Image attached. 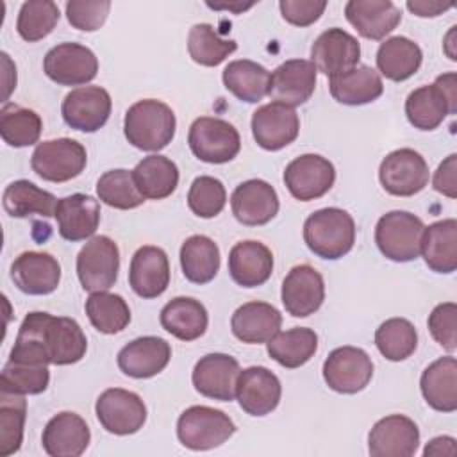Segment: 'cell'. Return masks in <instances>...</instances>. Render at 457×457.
I'll return each instance as SVG.
<instances>
[{"instance_id":"6da1fadb","label":"cell","mask_w":457,"mask_h":457,"mask_svg":"<svg viewBox=\"0 0 457 457\" xmlns=\"http://www.w3.org/2000/svg\"><path fill=\"white\" fill-rule=\"evenodd\" d=\"M16 341L39 346L52 364L66 366L79 362L87 350V339L73 318L50 312H29L18 330Z\"/></svg>"},{"instance_id":"7a4b0ae2","label":"cell","mask_w":457,"mask_h":457,"mask_svg":"<svg viewBox=\"0 0 457 457\" xmlns=\"http://www.w3.org/2000/svg\"><path fill=\"white\" fill-rule=\"evenodd\" d=\"M177 120L170 105L161 100L145 98L132 104L123 120L127 141L145 152H159L175 136Z\"/></svg>"},{"instance_id":"3957f363","label":"cell","mask_w":457,"mask_h":457,"mask_svg":"<svg viewBox=\"0 0 457 457\" xmlns=\"http://www.w3.org/2000/svg\"><path fill=\"white\" fill-rule=\"evenodd\" d=\"M303 241L314 255L336 261L353 248L355 221L339 207L314 211L303 223Z\"/></svg>"},{"instance_id":"277c9868","label":"cell","mask_w":457,"mask_h":457,"mask_svg":"<svg viewBox=\"0 0 457 457\" xmlns=\"http://www.w3.org/2000/svg\"><path fill=\"white\" fill-rule=\"evenodd\" d=\"M457 111V75H439L434 84L421 86L409 93L405 114L409 123L420 130L437 129L448 114Z\"/></svg>"},{"instance_id":"5b68a950","label":"cell","mask_w":457,"mask_h":457,"mask_svg":"<svg viewBox=\"0 0 457 457\" xmlns=\"http://www.w3.org/2000/svg\"><path fill=\"white\" fill-rule=\"evenodd\" d=\"M425 225L421 218L407 211H391L378 218L375 243L384 257L395 262H409L420 257Z\"/></svg>"},{"instance_id":"8992f818","label":"cell","mask_w":457,"mask_h":457,"mask_svg":"<svg viewBox=\"0 0 457 457\" xmlns=\"http://www.w3.org/2000/svg\"><path fill=\"white\" fill-rule=\"evenodd\" d=\"M234 432L236 425L228 414L207 405L187 407L177 421L179 441L196 452L221 446Z\"/></svg>"},{"instance_id":"52a82bcc","label":"cell","mask_w":457,"mask_h":457,"mask_svg":"<svg viewBox=\"0 0 457 457\" xmlns=\"http://www.w3.org/2000/svg\"><path fill=\"white\" fill-rule=\"evenodd\" d=\"M187 143L195 157L209 164L228 162L241 150V137L236 127L212 116H202L191 123Z\"/></svg>"},{"instance_id":"ba28073f","label":"cell","mask_w":457,"mask_h":457,"mask_svg":"<svg viewBox=\"0 0 457 457\" xmlns=\"http://www.w3.org/2000/svg\"><path fill=\"white\" fill-rule=\"evenodd\" d=\"M86 162V148L70 137L43 141L34 148L30 157L34 173L48 182H66L79 177Z\"/></svg>"},{"instance_id":"9c48e42d","label":"cell","mask_w":457,"mask_h":457,"mask_svg":"<svg viewBox=\"0 0 457 457\" xmlns=\"http://www.w3.org/2000/svg\"><path fill=\"white\" fill-rule=\"evenodd\" d=\"M120 271L118 245L107 236L91 237L77 255V277L86 291L98 293L114 286Z\"/></svg>"},{"instance_id":"30bf717a","label":"cell","mask_w":457,"mask_h":457,"mask_svg":"<svg viewBox=\"0 0 457 457\" xmlns=\"http://www.w3.org/2000/svg\"><path fill=\"white\" fill-rule=\"evenodd\" d=\"M95 412L100 425L116 436L136 434L146 421V405L141 396L121 387H111L100 393Z\"/></svg>"},{"instance_id":"8fae6325","label":"cell","mask_w":457,"mask_h":457,"mask_svg":"<svg viewBox=\"0 0 457 457\" xmlns=\"http://www.w3.org/2000/svg\"><path fill=\"white\" fill-rule=\"evenodd\" d=\"M428 164L412 148H398L387 154L378 168L382 187L395 196H412L428 184Z\"/></svg>"},{"instance_id":"7c38bea8","label":"cell","mask_w":457,"mask_h":457,"mask_svg":"<svg viewBox=\"0 0 457 457\" xmlns=\"http://www.w3.org/2000/svg\"><path fill=\"white\" fill-rule=\"evenodd\" d=\"M373 377L370 355L357 346H339L328 353L323 362V378L327 386L343 395L362 391Z\"/></svg>"},{"instance_id":"4fadbf2b","label":"cell","mask_w":457,"mask_h":457,"mask_svg":"<svg viewBox=\"0 0 457 457\" xmlns=\"http://www.w3.org/2000/svg\"><path fill=\"white\" fill-rule=\"evenodd\" d=\"M43 71L59 86H80L98 73V59L80 43H61L50 48L43 59Z\"/></svg>"},{"instance_id":"5bb4252c","label":"cell","mask_w":457,"mask_h":457,"mask_svg":"<svg viewBox=\"0 0 457 457\" xmlns=\"http://www.w3.org/2000/svg\"><path fill=\"white\" fill-rule=\"evenodd\" d=\"M334 180V164L318 154H303L293 159L284 170V184L291 196L300 202L323 196L330 191Z\"/></svg>"},{"instance_id":"9a60e30c","label":"cell","mask_w":457,"mask_h":457,"mask_svg":"<svg viewBox=\"0 0 457 457\" xmlns=\"http://www.w3.org/2000/svg\"><path fill=\"white\" fill-rule=\"evenodd\" d=\"M300 132V118L295 107L280 102L261 105L252 114V134L255 143L270 152L291 145Z\"/></svg>"},{"instance_id":"2e32d148","label":"cell","mask_w":457,"mask_h":457,"mask_svg":"<svg viewBox=\"0 0 457 457\" xmlns=\"http://www.w3.org/2000/svg\"><path fill=\"white\" fill-rule=\"evenodd\" d=\"M111 107V95L104 87L82 86L64 96L61 112L68 127L80 132H96L107 123Z\"/></svg>"},{"instance_id":"e0dca14e","label":"cell","mask_w":457,"mask_h":457,"mask_svg":"<svg viewBox=\"0 0 457 457\" xmlns=\"http://www.w3.org/2000/svg\"><path fill=\"white\" fill-rule=\"evenodd\" d=\"M418 446L420 428L403 414L378 420L368 434V452L371 457H411Z\"/></svg>"},{"instance_id":"ac0fdd59","label":"cell","mask_w":457,"mask_h":457,"mask_svg":"<svg viewBox=\"0 0 457 457\" xmlns=\"http://www.w3.org/2000/svg\"><path fill=\"white\" fill-rule=\"evenodd\" d=\"M361 45L359 41L339 27L321 32L311 48V62L316 71L327 77H336L359 64Z\"/></svg>"},{"instance_id":"d6986e66","label":"cell","mask_w":457,"mask_h":457,"mask_svg":"<svg viewBox=\"0 0 457 457\" xmlns=\"http://www.w3.org/2000/svg\"><path fill=\"white\" fill-rule=\"evenodd\" d=\"M239 362L227 353H207L193 368L195 389L212 400L230 402L236 396Z\"/></svg>"},{"instance_id":"ffe728a7","label":"cell","mask_w":457,"mask_h":457,"mask_svg":"<svg viewBox=\"0 0 457 457\" xmlns=\"http://www.w3.org/2000/svg\"><path fill=\"white\" fill-rule=\"evenodd\" d=\"M280 296L287 314L307 318L314 314L325 300L323 277L312 266L298 264L286 275Z\"/></svg>"},{"instance_id":"44dd1931","label":"cell","mask_w":457,"mask_h":457,"mask_svg":"<svg viewBox=\"0 0 457 457\" xmlns=\"http://www.w3.org/2000/svg\"><path fill=\"white\" fill-rule=\"evenodd\" d=\"M282 395L278 377L264 366H250L239 371L236 398L250 416H266L277 409Z\"/></svg>"},{"instance_id":"7402d4cb","label":"cell","mask_w":457,"mask_h":457,"mask_svg":"<svg viewBox=\"0 0 457 457\" xmlns=\"http://www.w3.org/2000/svg\"><path fill=\"white\" fill-rule=\"evenodd\" d=\"M278 205L275 187L261 179L241 182L230 196L234 218L246 227L266 225L277 216Z\"/></svg>"},{"instance_id":"603a6c76","label":"cell","mask_w":457,"mask_h":457,"mask_svg":"<svg viewBox=\"0 0 457 457\" xmlns=\"http://www.w3.org/2000/svg\"><path fill=\"white\" fill-rule=\"evenodd\" d=\"M91 432L77 412L62 411L50 418L43 428L41 445L50 457H79L89 446Z\"/></svg>"},{"instance_id":"cb8c5ba5","label":"cell","mask_w":457,"mask_h":457,"mask_svg":"<svg viewBox=\"0 0 457 457\" xmlns=\"http://www.w3.org/2000/svg\"><path fill=\"white\" fill-rule=\"evenodd\" d=\"M316 87V68L307 59H289L270 77L268 95L273 102L296 107L305 104Z\"/></svg>"},{"instance_id":"d4e9b609","label":"cell","mask_w":457,"mask_h":457,"mask_svg":"<svg viewBox=\"0 0 457 457\" xmlns=\"http://www.w3.org/2000/svg\"><path fill=\"white\" fill-rule=\"evenodd\" d=\"M11 280L27 295H50L61 282V266L46 252H23L11 264Z\"/></svg>"},{"instance_id":"484cf974","label":"cell","mask_w":457,"mask_h":457,"mask_svg":"<svg viewBox=\"0 0 457 457\" xmlns=\"http://www.w3.org/2000/svg\"><path fill=\"white\" fill-rule=\"evenodd\" d=\"M129 284L141 298L161 296L170 284L168 255L159 246H141L136 250L129 268Z\"/></svg>"},{"instance_id":"4316f807","label":"cell","mask_w":457,"mask_h":457,"mask_svg":"<svg viewBox=\"0 0 457 457\" xmlns=\"http://www.w3.org/2000/svg\"><path fill=\"white\" fill-rule=\"evenodd\" d=\"M171 357V346L157 336H143L118 352V368L132 378H150L161 373Z\"/></svg>"},{"instance_id":"83f0119b","label":"cell","mask_w":457,"mask_h":457,"mask_svg":"<svg viewBox=\"0 0 457 457\" xmlns=\"http://www.w3.org/2000/svg\"><path fill=\"white\" fill-rule=\"evenodd\" d=\"M55 220L59 236L66 241H84L91 237L100 223V204L96 198L73 193L57 202Z\"/></svg>"},{"instance_id":"f1b7e54d","label":"cell","mask_w":457,"mask_h":457,"mask_svg":"<svg viewBox=\"0 0 457 457\" xmlns=\"http://www.w3.org/2000/svg\"><path fill=\"white\" fill-rule=\"evenodd\" d=\"M348 23L366 39H384L402 21V11L391 0H350L345 5Z\"/></svg>"},{"instance_id":"f546056e","label":"cell","mask_w":457,"mask_h":457,"mask_svg":"<svg viewBox=\"0 0 457 457\" xmlns=\"http://www.w3.org/2000/svg\"><path fill=\"white\" fill-rule=\"evenodd\" d=\"M273 271V253L261 241H241L230 248L228 273L243 287L262 286Z\"/></svg>"},{"instance_id":"4dcf8cb0","label":"cell","mask_w":457,"mask_h":457,"mask_svg":"<svg viewBox=\"0 0 457 457\" xmlns=\"http://www.w3.org/2000/svg\"><path fill=\"white\" fill-rule=\"evenodd\" d=\"M282 325V314L266 302H246L237 307L230 320L232 334L248 345L268 343Z\"/></svg>"},{"instance_id":"1f68e13d","label":"cell","mask_w":457,"mask_h":457,"mask_svg":"<svg viewBox=\"0 0 457 457\" xmlns=\"http://www.w3.org/2000/svg\"><path fill=\"white\" fill-rule=\"evenodd\" d=\"M425 402L439 412L457 409V361L452 355L441 357L428 364L420 378Z\"/></svg>"},{"instance_id":"d6a6232c","label":"cell","mask_w":457,"mask_h":457,"mask_svg":"<svg viewBox=\"0 0 457 457\" xmlns=\"http://www.w3.org/2000/svg\"><path fill=\"white\" fill-rule=\"evenodd\" d=\"M330 95L343 105H364L375 102L384 93V84L377 70L366 64L330 77Z\"/></svg>"},{"instance_id":"836d02e7","label":"cell","mask_w":457,"mask_h":457,"mask_svg":"<svg viewBox=\"0 0 457 457\" xmlns=\"http://www.w3.org/2000/svg\"><path fill=\"white\" fill-rule=\"evenodd\" d=\"M420 253L432 271L453 273L457 270V220L446 218L425 227Z\"/></svg>"},{"instance_id":"e575fe53","label":"cell","mask_w":457,"mask_h":457,"mask_svg":"<svg viewBox=\"0 0 457 457\" xmlns=\"http://www.w3.org/2000/svg\"><path fill=\"white\" fill-rule=\"evenodd\" d=\"M161 325L180 341H195L205 334L209 325L207 309L202 302L189 296L170 300L161 311Z\"/></svg>"},{"instance_id":"d590c367","label":"cell","mask_w":457,"mask_h":457,"mask_svg":"<svg viewBox=\"0 0 457 457\" xmlns=\"http://www.w3.org/2000/svg\"><path fill=\"white\" fill-rule=\"evenodd\" d=\"M423 61L421 48L418 43L405 36H393L380 43L377 50V68L378 71L395 82L407 80L412 77Z\"/></svg>"},{"instance_id":"8d00e7d4","label":"cell","mask_w":457,"mask_h":457,"mask_svg":"<svg viewBox=\"0 0 457 457\" xmlns=\"http://www.w3.org/2000/svg\"><path fill=\"white\" fill-rule=\"evenodd\" d=\"M271 73L259 62L250 59H237L225 66L223 84L241 102L257 104L270 89Z\"/></svg>"},{"instance_id":"74e56055","label":"cell","mask_w":457,"mask_h":457,"mask_svg":"<svg viewBox=\"0 0 457 457\" xmlns=\"http://www.w3.org/2000/svg\"><path fill=\"white\" fill-rule=\"evenodd\" d=\"M132 175L139 193L150 200H162L179 186L177 164L159 154L143 157L132 170Z\"/></svg>"},{"instance_id":"f35d334b","label":"cell","mask_w":457,"mask_h":457,"mask_svg":"<svg viewBox=\"0 0 457 457\" xmlns=\"http://www.w3.org/2000/svg\"><path fill=\"white\" fill-rule=\"evenodd\" d=\"M57 202L52 193L23 179L11 182L2 196V205L12 218H29L32 214L50 218L55 214Z\"/></svg>"},{"instance_id":"ab89813d","label":"cell","mask_w":457,"mask_h":457,"mask_svg":"<svg viewBox=\"0 0 457 457\" xmlns=\"http://www.w3.org/2000/svg\"><path fill=\"white\" fill-rule=\"evenodd\" d=\"M180 268L184 277L193 284L211 282L220 270L218 245L202 234L187 237L180 246Z\"/></svg>"},{"instance_id":"60d3db41","label":"cell","mask_w":457,"mask_h":457,"mask_svg":"<svg viewBox=\"0 0 457 457\" xmlns=\"http://www.w3.org/2000/svg\"><path fill=\"white\" fill-rule=\"evenodd\" d=\"M268 355L284 368L303 366L318 348V336L312 328L295 327L277 332L268 343Z\"/></svg>"},{"instance_id":"b9f144b4","label":"cell","mask_w":457,"mask_h":457,"mask_svg":"<svg viewBox=\"0 0 457 457\" xmlns=\"http://www.w3.org/2000/svg\"><path fill=\"white\" fill-rule=\"evenodd\" d=\"M43 130L39 114L32 109L5 102L0 111V136L14 148H23L37 143Z\"/></svg>"},{"instance_id":"7bdbcfd3","label":"cell","mask_w":457,"mask_h":457,"mask_svg":"<svg viewBox=\"0 0 457 457\" xmlns=\"http://www.w3.org/2000/svg\"><path fill=\"white\" fill-rule=\"evenodd\" d=\"M86 314L91 325L102 334H118L130 323V309L123 296L98 291L86 300Z\"/></svg>"},{"instance_id":"ee69618b","label":"cell","mask_w":457,"mask_h":457,"mask_svg":"<svg viewBox=\"0 0 457 457\" xmlns=\"http://www.w3.org/2000/svg\"><path fill=\"white\" fill-rule=\"evenodd\" d=\"M25 418V395L0 387V457H9L20 450L23 443Z\"/></svg>"},{"instance_id":"f6af8a7d","label":"cell","mask_w":457,"mask_h":457,"mask_svg":"<svg viewBox=\"0 0 457 457\" xmlns=\"http://www.w3.org/2000/svg\"><path fill=\"white\" fill-rule=\"evenodd\" d=\"M236 48V41L221 37L209 23H196L187 34V52L200 66H218L234 54Z\"/></svg>"},{"instance_id":"bcb514c9","label":"cell","mask_w":457,"mask_h":457,"mask_svg":"<svg viewBox=\"0 0 457 457\" xmlns=\"http://www.w3.org/2000/svg\"><path fill=\"white\" fill-rule=\"evenodd\" d=\"M378 352L393 362L411 357L418 346L414 325L405 318H389L375 332Z\"/></svg>"},{"instance_id":"7dc6e473","label":"cell","mask_w":457,"mask_h":457,"mask_svg":"<svg viewBox=\"0 0 457 457\" xmlns=\"http://www.w3.org/2000/svg\"><path fill=\"white\" fill-rule=\"evenodd\" d=\"M98 198L114 209H136L145 202V196L139 193L134 175L129 170L118 168L105 171L96 182Z\"/></svg>"},{"instance_id":"c3c4849f","label":"cell","mask_w":457,"mask_h":457,"mask_svg":"<svg viewBox=\"0 0 457 457\" xmlns=\"http://www.w3.org/2000/svg\"><path fill=\"white\" fill-rule=\"evenodd\" d=\"M48 366L12 357L5 362L0 377V387L18 395H39L48 387Z\"/></svg>"},{"instance_id":"681fc988","label":"cell","mask_w":457,"mask_h":457,"mask_svg":"<svg viewBox=\"0 0 457 457\" xmlns=\"http://www.w3.org/2000/svg\"><path fill=\"white\" fill-rule=\"evenodd\" d=\"M59 7L52 0H29L21 5L16 20V30L21 39L36 43L46 37L59 21Z\"/></svg>"},{"instance_id":"f907efd6","label":"cell","mask_w":457,"mask_h":457,"mask_svg":"<svg viewBox=\"0 0 457 457\" xmlns=\"http://www.w3.org/2000/svg\"><path fill=\"white\" fill-rule=\"evenodd\" d=\"M227 202V191L221 180L202 175L196 177L187 191V205L193 214L200 218L218 216Z\"/></svg>"},{"instance_id":"816d5d0a","label":"cell","mask_w":457,"mask_h":457,"mask_svg":"<svg viewBox=\"0 0 457 457\" xmlns=\"http://www.w3.org/2000/svg\"><path fill=\"white\" fill-rule=\"evenodd\" d=\"M111 11L109 0H71L66 4V18L71 27L86 32L98 30Z\"/></svg>"},{"instance_id":"f5cc1de1","label":"cell","mask_w":457,"mask_h":457,"mask_svg":"<svg viewBox=\"0 0 457 457\" xmlns=\"http://www.w3.org/2000/svg\"><path fill=\"white\" fill-rule=\"evenodd\" d=\"M457 305L453 302H445L434 307L428 316V330L432 337L446 350L453 352L457 348Z\"/></svg>"},{"instance_id":"db71d44e","label":"cell","mask_w":457,"mask_h":457,"mask_svg":"<svg viewBox=\"0 0 457 457\" xmlns=\"http://www.w3.org/2000/svg\"><path fill=\"white\" fill-rule=\"evenodd\" d=\"M282 18L295 27H309L320 20L327 9L325 0H280Z\"/></svg>"},{"instance_id":"11a10c76","label":"cell","mask_w":457,"mask_h":457,"mask_svg":"<svg viewBox=\"0 0 457 457\" xmlns=\"http://www.w3.org/2000/svg\"><path fill=\"white\" fill-rule=\"evenodd\" d=\"M432 186L437 193L455 198L457 196V154H450L436 170Z\"/></svg>"},{"instance_id":"9f6ffc18","label":"cell","mask_w":457,"mask_h":457,"mask_svg":"<svg viewBox=\"0 0 457 457\" xmlns=\"http://www.w3.org/2000/svg\"><path fill=\"white\" fill-rule=\"evenodd\" d=\"M407 9L416 14V16H421V18H434V16H439L443 14L445 11L452 9L453 4H443V2H434V0H409L407 4Z\"/></svg>"},{"instance_id":"6f0895ef","label":"cell","mask_w":457,"mask_h":457,"mask_svg":"<svg viewBox=\"0 0 457 457\" xmlns=\"http://www.w3.org/2000/svg\"><path fill=\"white\" fill-rule=\"evenodd\" d=\"M457 450H455V439L450 437V436H439V437H434L427 443L425 450H423V455H455Z\"/></svg>"},{"instance_id":"680465c9","label":"cell","mask_w":457,"mask_h":457,"mask_svg":"<svg viewBox=\"0 0 457 457\" xmlns=\"http://www.w3.org/2000/svg\"><path fill=\"white\" fill-rule=\"evenodd\" d=\"M255 2H250V4H243V2H234V4H212V2H207V7L211 9H227V11H232V12H243L250 7H253Z\"/></svg>"},{"instance_id":"91938a15","label":"cell","mask_w":457,"mask_h":457,"mask_svg":"<svg viewBox=\"0 0 457 457\" xmlns=\"http://www.w3.org/2000/svg\"><path fill=\"white\" fill-rule=\"evenodd\" d=\"M455 30H457V27L453 25V27L450 29V32L446 34V37H445V52H446V55H448L452 61H457V55H455V52L452 50V46H453V37H455Z\"/></svg>"}]
</instances>
